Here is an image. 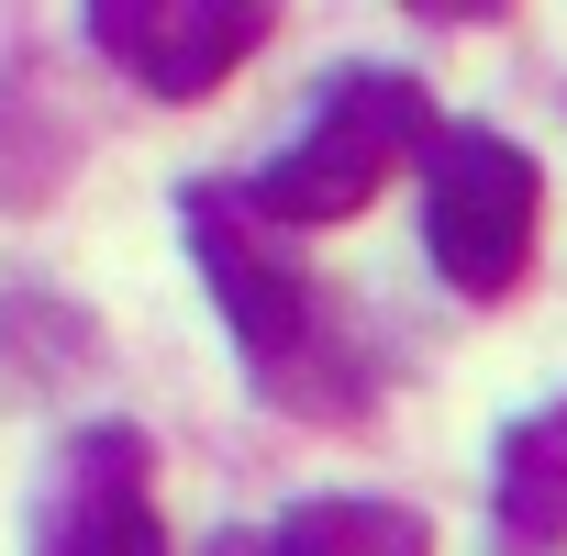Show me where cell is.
I'll use <instances>...</instances> for the list:
<instances>
[{
    "instance_id": "5",
    "label": "cell",
    "mask_w": 567,
    "mask_h": 556,
    "mask_svg": "<svg viewBox=\"0 0 567 556\" xmlns=\"http://www.w3.org/2000/svg\"><path fill=\"white\" fill-rule=\"evenodd\" d=\"M90 45H101L134 90L200 101V90H223V79L267 45V12H256V0H101V12H90Z\"/></svg>"
},
{
    "instance_id": "2",
    "label": "cell",
    "mask_w": 567,
    "mask_h": 556,
    "mask_svg": "<svg viewBox=\"0 0 567 556\" xmlns=\"http://www.w3.org/2000/svg\"><path fill=\"white\" fill-rule=\"evenodd\" d=\"M534 223H545V178H534V156L512 134H489V123L434 134V156H423V245L467 301H501L534 267Z\"/></svg>"
},
{
    "instance_id": "6",
    "label": "cell",
    "mask_w": 567,
    "mask_h": 556,
    "mask_svg": "<svg viewBox=\"0 0 567 556\" xmlns=\"http://www.w3.org/2000/svg\"><path fill=\"white\" fill-rule=\"evenodd\" d=\"M489 512H501L512 545H567V401H545V412H523L501 434Z\"/></svg>"
},
{
    "instance_id": "7",
    "label": "cell",
    "mask_w": 567,
    "mask_h": 556,
    "mask_svg": "<svg viewBox=\"0 0 567 556\" xmlns=\"http://www.w3.org/2000/svg\"><path fill=\"white\" fill-rule=\"evenodd\" d=\"M267 556H434V534L401 501H301L267 534Z\"/></svg>"
},
{
    "instance_id": "1",
    "label": "cell",
    "mask_w": 567,
    "mask_h": 556,
    "mask_svg": "<svg viewBox=\"0 0 567 556\" xmlns=\"http://www.w3.org/2000/svg\"><path fill=\"white\" fill-rule=\"evenodd\" d=\"M412 156H434V101H423V79H401V68H346V79L312 90V123L245 178V200H256V223H278V234H290V223H346V212H368Z\"/></svg>"
},
{
    "instance_id": "3",
    "label": "cell",
    "mask_w": 567,
    "mask_h": 556,
    "mask_svg": "<svg viewBox=\"0 0 567 556\" xmlns=\"http://www.w3.org/2000/svg\"><path fill=\"white\" fill-rule=\"evenodd\" d=\"M178 223H189V256H200V278H212L234 346L256 357V379L290 390V368H301V346H312V267L278 245V223H256V200H245L234 178H189Z\"/></svg>"
},
{
    "instance_id": "4",
    "label": "cell",
    "mask_w": 567,
    "mask_h": 556,
    "mask_svg": "<svg viewBox=\"0 0 567 556\" xmlns=\"http://www.w3.org/2000/svg\"><path fill=\"white\" fill-rule=\"evenodd\" d=\"M34 556H167L156 467H145L134 423H90L56 445L45 501H34Z\"/></svg>"
}]
</instances>
